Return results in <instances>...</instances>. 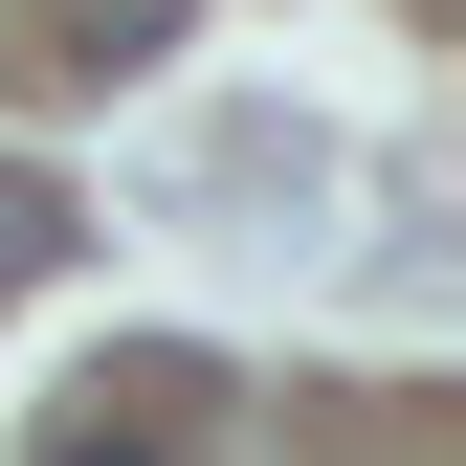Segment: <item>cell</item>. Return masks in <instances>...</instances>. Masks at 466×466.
I'll list each match as a JSON object with an SVG mask.
<instances>
[{
  "label": "cell",
  "instance_id": "obj_1",
  "mask_svg": "<svg viewBox=\"0 0 466 466\" xmlns=\"http://www.w3.org/2000/svg\"><path fill=\"white\" fill-rule=\"evenodd\" d=\"M156 400H178V378H134V400H111V378H89V400H67V422H45V444H23V466H178V422H156Z\"/></svg>",
  "mask_w": 466,
  "mask_h": 466
},
{
  "label": "cell",
  "instance_id": "obj_2",
  "mask_svg": "<svg viewBox=\"0 0 466 466\" xmlns=\"http://www.w3.org/2000/svg\"><path fill=\"white\" fill-rule=\"evenodd\" d=\"M45 267H67V200H45V178H0V289H45Z\"/></svg>",
  "mask_w": 466,
  "mask_h": 466
}]
</instances>
